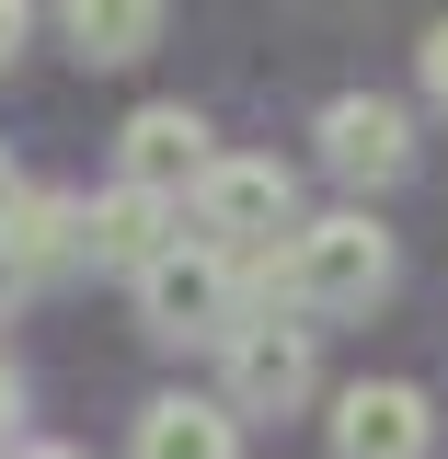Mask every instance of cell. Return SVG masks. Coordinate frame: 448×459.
<instances>
[{
    "instance_id": "cell-4",
    "label": "cell",
    "mask_w": 448,
    "mask_h": 459,
    "mask_svg": "<svg viewBox=\"0 0 448 459\" xmlns=\"http://www.w3.org/2000/svg\"><path fill=\"white\" fill-rule=\"evenodd\" d=\"M322 379V356H311V322L299 310H265V322H242L230 333V413H299Z\"/></svg>"
},
{
    "instance_id": "cell-17",
    "label": "cell",
    "mask_w": 448,
    "mask_h": 459,
    "mask_svg": "<svg viewBox=\"0 0 448 459\" xmlns=\"http://www.w3.org/2000/svg\"><path fill=\"white\" fill-rule=\"evenodd\" d=\"M12 459H81V448H57V437H47V448H12Z\"/></svg>"
},
{
    "instance_id": "cell-11",
    "label": "cell",
    "mask_w": 448,
    "mask_h": 459,
    "mask_svg": "<svg viewBox=\"0 0 448 459\" xmlns=\"http://www.w3.org/2000/svg\"><path fill=\"white\" fill-rule=\"evenodd\" d=\"M0 241H12V264H23V276L81 264V195H35V184H23V207L0 219Z\"/></svg>"
},
{
    "instance_id": "cell-12",
    "label": "cell",
    "mask_w": 448,
    "mask_h": 459,
    "mask_svg": "<svg viewBox=\"0 0 448 459\" xmlns=\"http://www.w3.org/2000/svg\"><path fill=\"white\" fill-rule=\"evenodd\" d=\"M414 69H426V104H448V23L426 35V47H414Z\"/></svg>"
},
{
    "instance_id": "cell-2",
    "label": "cell",
    "mask_w": 448,
    "mask_h": 459,
    "mask_svg": "<svg viewBox=\"0 0 448 459\" xmlns=\"http://www.w3.org/2000/svg\"><path fill=\"white\" fill-rule=\"evenodd\" d=\"M277 230H299V172L287 161H207V184H196V241L207 253H230V264H253V253H277Z\"/></svg>"
},
{
    "instance_id": "cell-8",
    "label": "cell",
    "mask_w": 448,
    "mask_h": 459,
    "mask_svg": "<svg viewBox=\"0 0 448 459\" xmlns=\"http://www.w3.org/2000/svg\"><path fill=\"white\" fill-rule=\"evenodd\" d=\"M334 459H426L437 448V413H426V391L414 379H356V391H334Z\"/></svg>"
},
{
    "instance_id": "cell-10",
    "label": "cell",
    "mask_w": 448,
    "mask_h": 459,
    "mask_svg": "<svg viewBox=\"0 0 448 459\" xmlns=\"http://www.w3.org/2000/svg\"><path fill=\"white\" fill-rule=\"evenodd\" d=\"M57 23H69L81 69H127V57L162 47V0H57Z\"/></svg>"
},
{
    "instance_id": "cell-7",
    "label": "cell",
    "mask_w": 448,
    "mask_h": 459,
    "mask_svg": "<svg viewBox=\"0 0 448 459\" xmlns=\"http://www.w3.org/2000/svg\"><path fill=\"white\" fill-rule=\"evenodd\" d=\"M322 172H345L356 195L368 184H402L414 172V115L380 104V92H334L322 104Z\"/></svg>"
},
{
    "instance_id": "cell-5",
    "label": "cell",
    "mask_w": 448,
    "mask_h": 459,
    "mask_svg": "<svg viewBox=\"0 0 448 459\" xmlns=\"http://www.w3.org/2000/svg\"><path fill=\"white\" fill-rule=\"evenodd\" d=\"M207 161H219V150H207V115L196 104H138L127 138H115V184H150V195H172V207L207 184Z\"/></svg>"
},
{
    "instance_id": "cell-1",
    "label": "cell",
    "mask_w": 448,
    "mask_h": 459,
    "mask_svg": "<svg viewBox=\"0 0 448 459\" xmlns=\"http://www.w3.org/2000/svg\"><path fill=\"white\" fill-rule=\"evenodd\" d=\"M253 287H265L277 310H380V299H391V230L368 219V207L299 219L287 253L253 264Z\"/></svg>"
},
{
    "instance_id": "cell-6",
    "label": "cell",
    "mask_w": 448,
    "mask_h": 459,
    "mask_svg": "<svg viewBox=\"0 0 448 459\" xmlns=\"http://www.w3.org/2000/svg\"><path fill=\"white\" fill-rule=\"evenodd\" d=\"M172 241H184V207H172V195H150V184H104V195H81V264L150 276Z\"/></svg>"
},
{
    "instance_id": "cell-9",
    "label": "cell",
    "mask_w": 448,
    "mask_h": 459,
    "mask_svg": "<svg viewBox=\"0 0 448 459\" xmlns=\"http://www.w3.org/2000/svg\"><path fill=\"white\" fill-rule=\"evenodd\" d=\"M127 459H242V413L219 391H162V402H138V448Z\"/></svg>"
},
{
    "instance_id": "cell-15",
    "label": "cell",
    "mask_w": 448,
    "mask_h": 459,
    "mask_svg": "<svg viewBox=\"0 0 448 459\" xmlns=\"http://www.w3.org/2000/svg\"><path fill=\"white\" fill-rule=\"evenodd\" d=\"M12 207H23V172H12V150H0V219H12Z\"/></svg>"
},
{
    "instance_id": "cell-3",
    "label": "cell",
    "mask_w": 448,
    "mask_h": 459,
    "mask_svg": "<svg viewBox=\"0 0 448 459\" xmlns=\"http://www.w3.org/2000/svg\"><path fill=\"white\" fill-rule=\"evenodd\" d=\"M138 322L162 344H207V333H242V264L230 253H207V241H172L162 264L138 276Z\"/></svg>"
},
{
    "instance_id": "cell-16",
    "label": "cell",
    "mask_w": 448,
    "mask_h": 459,
    "mask_svg": "<svg viewBox=\"0 0 448 459\" xmlns=\"http://www.w3.org/2000/svg\"><path fill=\"white\" fill-rule=\"evenodd\" d=\"M12 413H23V379H12V368H0V437H12Z\"/></svg>"
},
{
    "instance_id": "cell-13",
    "label": "cell",
    "mask_w": 448,
    "mask_h": 459,
    "mask_svg": "<svg viewBox=\"0 0 448 459\" xmlns=\"http://www.w3.org/2000/svg\"><path fill=\"white\" fill-rule=\"evenodd\" d=\"M23 23H35V0H0V69L23 57Z\"/></svg>"
},
{
    "instance_id": "cell-14",
    "label": "cell",
    "mask_w": 448,
    "mask_h": 459,
    "mask_svg": "<svg viewBox=\"0 0 448 459\" xmlns=\"http://www.w3.org/2000/svg\"><path fill=\"white\" fill-rule=\"evenodd\" d=\"M23 287H35V276H23V264H12V241H0V322L23 310Z\"/></svg>"
}]
</instances>
